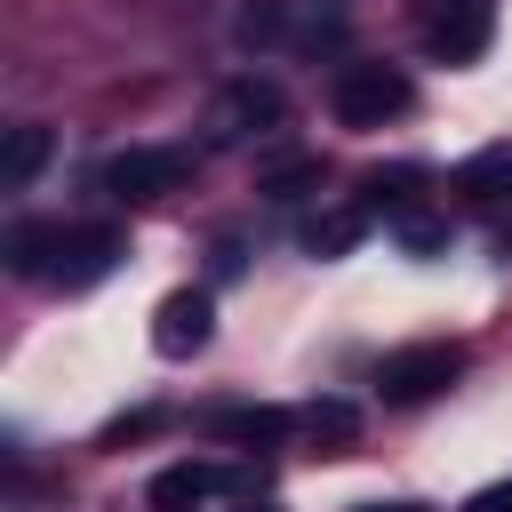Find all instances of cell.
<instances>
[{"label": "cell", "mask_w": 512, "mask_h": 512, "mask_svg": "<svg viewBox=\"0 0 512 512\" xmlns=\"http://www.w3.org/2000/svg\"><path fill=\"white\" fill-rule=\"evenodd\" d=\"M288 120V96L272 88V80H256V72H240V80H224L216 88V104H208V144L216 152H232V144H256V136H272Z\"/></svg>", "instance_id": "obj_1"}, {"label": "cell", "mask_w": 512, "mask_h": 512, "mask_svg": "<svg viewBox=\"0 0 512 512\" xmlns=\"http://www.w3.org/2000/svg\"><path fill=\"white\" fill-rule=\"evenodd\" d=\"M328 104H336L344 128H384V120H400V112L416 104V88H408V72H392V64H344L336 88H328Z\"/></svg>", "instance_id": "obj_2"}, {"label": "cell", "mask_w": 512, "mask_h": 512, "mask_svg": "<svg viewBox=\"0 0 512 512\" xmlns=\"http://www.w3.org/2000/svg\"><path fill=\"white\" fill-rule=\"evenodd\" d=\"M184 176H192V152H184V144H128V152L104 160V192H112V200H160V192H176Z\"/></svg>", "instance_id": "obj_3"}, {"label": "cell", "mask_w": 512, "mask_h": 512, "mask_svg": "<svg viewBox=\"0 0 512 512\" xmlns=\"http://www.w3.org/2000/svg\"><path fill=\"white\" fill-rule=\"evenodd\" d=\"M456 376H464V352H456V344H408V352H392V360L376 368V392H384L392 408H416V400L448 392Z\"/></svg>", "instance_id": "obj_4"}, {"label": "cell", "mask_w": 512, "mask_h": 512, "mask_svg": "<svg viewBox=\"0 0 512 512\" xmlns=\"http://www.w3.org/2000/svg\"><path fill=\"white\" fill-rule=\"evenodd\" d=\"M208 336H216V296L208 288H168L152 304V352L160 360H192Z\"/></svg>", "instance_id": "obj_5"}, {"label": "cell", "mask_w": 512, "mask_h": 512, "mask_svg": "<svg viewBox=\"0 0 512 512\" xmlns=\"http://www.w3.org/2000/svg\"><path fill=\"white\" fill-rule=\"evenodd\" d=\"M232 488H248L240 464H200V456H184V464L152 472L144 504H152V512H200V504H216V496H232Z\"/></svg>", "instance_id": "obj_6"}, {"label": "cell", "mask_w": 512, "mask_h": 512, "mask_svg": "<svg viewBox=\"0 0 512 512\" xmlns=\"http://www.w3.org/2000/svg\"><path fill=\"white\" fill-rule=\"evenodd\" d=\"M120 256H128V232L120 224H80V232H64V248H56V288H96L104 272H120Z\"/></svg>", "instance_id": "obj_7"}, {"label": "cell", "mask_w": 512, "mask_h": 512, "mask_svg": "<svg viewBox=\"0 0 512 512\" xmlns=\"http://www.w3.org/2000/svg\"><path fill=\"white\" fill-rule=\"evenodd\" d=\"M488 24H496V8H488V0H448V16L432 24V56L472 64V56L488 48Z\"/></svg>", "instance_id": "obj_8"}, {"label": "cell", "mask_w": 512, "mask_h": 512, "mask_svg": "<svg viewBox=\"0 0 512 512\" xmlns=\"http://www.w3.org/2000/svg\"><path fill=\"white\" fill-rule=\"evenodd\" d=\"M360 240H368V208H320V216L304 224V256H320V264L352 256Z\"/></svg>", "instance_id": "obj_9"}, {"label": "cell", "mask_w": 512, "mask_h": 512, "mask_svg": "<svg viewBox=\"0 0 512 512\" xmlns=\"http://www.w3.org/2000/svg\"><path fill=\"white\" fill-rule=\"evenodd\" d=\"M288 424H296V416H280V408H216V416H208V432L232 440V448H280Z\"/></svg>", "instance_id": "obj_10"}, {"label": "cell", "mask_w": 512, "mask_h": 512, "mask_svg": "<svg viewBox=\"0 0 512 512\" xmlns=\"http://www.w3.org/2000/svg\"><path fill=\"white\" fill-rule=\"evenodd\" d=\"M48 152H56V136L40 128V120H24V128H8V144H0V184L8 192H24L40 168H48Z\"/></svg>", "instance_id": "obj_11"}, {"label": "cell", "mask_w": 512, "mask_h": 512, "mask_svg": "<svg viewBox=\"0 0 512 512\" xmlns=\"http://www.w3.org/2000/svg\"><path fill=\"white\" fill-rule=\"evenodd\" d=\"M56 248H64V224H8V272H24V280H48L56 272Z\"/></svg>", "instance_id": "obj_12"}, {"label": "cell", "mask_w": 512, "mask_h": 512, "mask_svg": "<svg viewBox=\"0 0 512 512\" xmlns=\"http://www.w3.org/2000/svg\"><path fill=\"white\" fill-rule=\"evenodd\" d=\"M456 192H472V200H512V136L480 144V152L456 168Z\"/></svg>", "instance_id": "obj_13"}, {"label": "cell", "mask_w": 512, "mask_h": 512, "mask_svg": "<svg viewBox=\"0 0 512 512\" xmlns=\"http://www.w3.org/2000/svg\"><path fill=\"white\" fill-rule=\"evenodd\" d=\"M296 424H304V432H312V440H320V448H328V456H336V448H352V440H360V408H352V400H312V408H304V416H296Z\"/></svg>", "instance_id": "obj_14"}, {"label": "cell", "mask_w": 512, "mask_h": 512, "mask_svg": "<svg viewBox=\"0 0 512 512\" xmlns=\"http://www.w3.org/2000/svg\"><path fill=\"white\" fill-rule=\"evenodd\" d=\"M392 240H400V256H416V264L448 256V224L424 216V208H400V216H392Z\"/></svg>", "instance_id": "obj_15"}, {"label": "cell", "mask_w": 512, "mask_h": 512, "mask_svg": "<svg viewBox=\"0 0 512 512\" xmlns=\"http://www.w3.org/2000/svg\"><path fill=\"white\" fill-rule=\"evenodd\" d=\"M312 184H320V160H280V168L264 176V192H272V200H304Z\"/></svg>", "instance_id": "obj_16"}, {"label": "cell", "mask_w": 512, "mask_h": 512, "mask_svg": "<svg viewBox=\"0 0 512 512\" xmlns=\"http://www.w3.org/2000/svg\"><path fill=\"white\" fill-rule=\"evenodd\" d=\"M208 272H216V280H240V272H248V248H240V240H216V248H208Z\"/></svg>", "instance_id": "obj_17"}, {"label": "cell", "mask_w": 512, "mask_h": 512, "mask_svg": "<svg viewBox=\"0 0 512 512\" xmlns=\"http://www.w3.org/2000/svg\"><path fill=\"white\" fill-rule=\"evenodd\" d=\"M464 512H512V480H504V488H480Z\"/></svg>", "instance_id": "obj_18"}, {"label": "cell", "mask_w": 512, "mask_h": 512, "mask_svg": "<svg viewBox=\"0 0 512 512\" xmlns=\"http://www.w3.org/2000/svg\"><path fill=\"white\" fill-rule=\"evenodd\" d=\"M232 512H280V504H272V496H240Z\"/></svg>", "instance_id": "obj_19"}, {"label": "cell", "mask_w": 512, "mask_h": 512, "mask_svg": "<svg viewBox=\"0 0 512 512\" xmlns=\"http://www.w3.org/2000/svg\"><path fill=\"white\" fill-rule=\"evenodd\" d=\"M360 512H424V504H360Z\"/></svg>", "instance_id": "obj_20"}]
</instances>
